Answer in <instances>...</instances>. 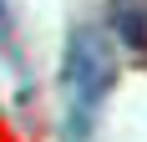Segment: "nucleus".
<instances>
[{"label":"nucleus","instance_id":"nucleus-1","mask_svg":"<svg viewBox=\"0 0 147 142\" xmlns=\"http://www.w3.org/2000/svg\"><path fill=\"white\" fill-rule=\"evenodd\" d=\"M117 86V51L102 26H76L61 51V91H66V142H81L96 127L107 91Z\"/></svg>","mask_w":147,"mask_h":142},{"label":"nucleus","instance_id":"nucleus-2","mask_svg":"<svg viewBox=\"0 0 147 142\" xmlns=\"http://www.w3.org/2000/svg\"><path fill=\"white\" fill-rule=\"evenodd\" d=\"M112 36H117L137 61H147V0H112L107 5Z\"/></svg>","mask_w":147,"mask_h":142}]
</instances>
